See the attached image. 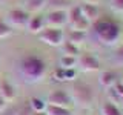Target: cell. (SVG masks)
Here are the masks:
<instances>
[{"label": "cell", "mask_w": 123, "mask_h": 115, "mask_svg": "<svg viewBox=\"0 0 123 115\" xmlns=\"http://www.w3.org/2000/svg\"><path fill=\"white\" fill-rule=\"evenodd\" d=\"M18 72L26 83H38L48 72V64L42 57L29 54L22 57V60L18 61Z\"/></svg>", "instance_id": "6da1fadb"}, {"label": "cell", "mask_w": 123, "mask_h": 115, "mask_svg": "<svg viewBox=\"0 0 123 115\" xmlns=\"http://www.w3.org/2000/svg\"><path fill=\"white\" fill-rule=\"evenodd\" d=\"M91 28L92 32H94V37L105 46L115 45L122 35L120 26L109 18H98L91 25Z\"/></svg>", "instance_id": "7a4b0ae2"}, {"label": "cell", "mask_w": 123, "mask_h": 115, "mask_svg": "<svg viewBox=\"0 0 123 115\" xmlns=\"http://www.w3.org/2000/svg\"><path fill=\"white\" fill-rule=\"evenodd\" d=\"M69 95L72 98V103L82 106V107H89L94 104L95 94L94 89L86 83H74V86L69 91Z\"/></svg>", "instance_id": "3957f363"}, {"label": "cell", "mask_w": 123, "mask_h": 115, "mask_svg": "<svg viewBox=\"0 0 123 115\" xmlns=\"http://www.w3.org/2000/svg\"><path fill=\"white\" fill-rule=\"evenodd\" d=\"M68 25L74 31H83L86 32L91 28V23L83 17L80 5H71L68 8Z\"/></svg>", "instance_id": "277c9868"}, {"label": "cell", "mask_w": 123, "mask_h": 115, "mask_svg": "<svg viewBox=\"0 0 123 115\" xmlns=\"http://www.w3.org/2000/svg\"><path fill=\"white\" fill-rule=\"evenodd\" d=\"M38 40L43 41L45 45L49 46H62V43L65 41V34L62 28H49V26H45L40 32L37 34Z\"/></svg>", "instance_id": "5b68a950"}, {"label": "cell", "mask_w": 123, "mask_h": 115, "mask_svg": "<svg viewBox=\"0 0 123 115\" xmlns=\"http://www.w3.org/2000/svg\"><path fill=\"white\" fill-rule=\"evenodd\" d=\"M46 104L59 106V107H69V109H71V106L74 104V103H72V98H71V95H69L68 91L55 89L46 97Z\"/></svg>", "instance_id": "8992f818"}, {"label": "cell", "mask_w": 123, "mask_h": 115, "mask_svg": "<svg viewBox=\"0 0 123 115\" xmlns=\"http://www.w3.org/2000/svg\"><path fill=\"white\" fill-rule=\"evenodd\" d=\"M28 20H29V12H26L25 9H20V8H15V9L8 11L5 22L11 28H26Z\"/></svg>", "instance_id": "52a82bcc"}, {"label": "cell", "mask_w": 123, "mask_h": 115, "mask_svg": "<svg viewBox=\"0 0 123 115\" xmlns=\"http://www.w3.org/2000/svg\"><path fill=\"white\" fill-rule=\"evenodd\" d=\"M45 25L49 28H63L68 25L66 9H51L45 15Z\"/></svg>", "instance_id": "ba28073f"}, {"label": "cell", "mask_w": 123, "mask_h": 115, "mask_svg": "<svg viewBox=\"0 0 123 115\" xmlns=\"http://www.w3.org/2000/svg\"><path fill=\"white\" fill-rule=\"evenodd\" d=\"M77 66L83 72H97L100 69V61L95 55H92L89 52H85L77 57Z\"/></svg>", "instance_id": "9c48e42d"}, {"label": "cell", "mask_w": 123, "mask_h": 115, "mask_svg": "<svg viewBox=\"0 0 123 115\" xmlns=\"http://www.w3.org/2000/svg\"><path fill=\"white\" fill-rule=\"evenodd\" d=\"M80 9H82L83 17L86 18L91 25L95 20L100 18V8H98V5H92V3H80Z\"/></svg>", "instance_id": "30bf717a"}, {"label": "cell", "mask_w": 123, "mask_h": 115, "mask_svg": "<svg viewBox=\"0 0 123 115\" xmlns=\"http://www.w3.org/2000/svg\"><path fill=\"white\" fill-rule=\"evenodd\" d=\"M45 15H42L40 12L37 14H32L29 15V20H28V25H26V29L32 34H38L42 29L45 28Z\"/></svg>", "instance_id": "8fae6325"}, {"label": "cell", "mask_w": 123, "mask_h": 115, "mask_svg": "<svg viewBox=\"0 0 123 115\" xmlns=\"http://www.w3.org/2000/svg\"><path fill=\"white\" fill-rule=\"evenodd\" d=\"M0 95H2L6 101H14L15 97H17L15 87L5 78H0Z\"/></svg>", "instance_id": "7c38bea8"}, {"label": "cell", "mask_w": 123, "mask_h": 115, "mask_svg": "<svg viewBox=\"0 0 123 115\" xmlns=\"http://www.w3.org/2000/svg\"><path fill=\"white\" fill-rule=\"evenodd\" d=\"M98 83L102 87H105V89H111V87H114V84L117 83V75H115V72L112 71H103L100 72L98 75Z\"/></svg>", "instance_id": "4fadbf2b"}, {"label": "cell", "mask_w": 123, "mask_h": 115, "mask_svg": "<svg viewBox=\"0 0 123 115\" xmlns=\"http://www.w3.org/2000/svg\"><path fill=\"white\" fill-rule=\"evenodd\" d=\"M66 40L71 41V43L75 45V46H80V45H83L85 41H86V32H83V31L69 29V32L66 35Z\"/></svg>", "instance_id": "5bb4252c"}, {"label": "cell", "mask_w": 123, "mask_h": 115, "mask_svg": "<svg viewBox=\"0 0 123 115\" xmlns=\"http://www.w3.org/2000/svg\"><path fill=\"white\" fill-rule=\"evenodd\" d=\"M25 5H26V9H25L26 12L37 14L46 8V0H26Z\"/></svg>", "instance_id": "9a60e30c"}, {"label": "cell", "mask_w": 123, "mask_h": 115, "mask_svg": "<svg viewBox=\"0 0 123 115\" xmlns=\"http://www.w3.org/2000/svg\"><path fill=\"white\" fill-rule=\"evenodd\" d=\"M100 114L102 115H122L118 106L115 103H111V101H105L100 106Z\"/></svg>", "instance_id": "2e32d148"}, {"label": "cell", "mask_w": 123, "mask_h": 115, "mask_svg": "<svg viewBox=\"0 0 123 115\" xmlns=\"http://www.w3.org/2000/svg\"><path fill=\"white\" fill-rule=\"evenodd\" d=\"M28 103H29V106H31V109H32L34 114H43L45 109H46V101L42 100V98H38V97H32Z\"/></svg>", "instance_id": "e0dca14e"}, {"label": "cell", "mask_w": 123, "mask_h": 115, "mask_svg": "<svg viewBox=\"0 0 123 115\" xmlns=\"http://www.w3.org/2000/svg\"><path fill=\"white\" fill-rule=\"evenodd\" d=\"M71 5H74L72 0H46V6L51 8V9H66L68 11V8Z\"/></svg>", "instance_id": "ac0fdd59"}, {"label": "cell", "mask_w": 123, "mask_h": 115, "mask_svg": "<svg viewBox=\"0 0 123 115\" xmlns=\"http://www.w3.org/2000/svg\"><path fill=\"white\" fill-rule=\"evenodd\" d=\"M45 115H72V110L69 107H59V106L46 104Z\"/></svg>", "instance_id": "d6986e66"}, {"label": "cell", "mask_w": 123, "mask_h": 115, "mask_svg": "<svg viewBox=\"0 0 123 115\" xmlns=\"http://www.w3.org/2000/svg\"><path fill=\"white\" fill-rule=\"evenodd\" d=\"M62 49H63L65 55H71V57H79V55H80L79 46L72 45L71 41H68V40H65L63 43H62Z\"/></svg>", "instance_id": "ffe728a7"}, {"label": "cell", "mask_w": 123, "mask_h": 115, "mask_svg": "<svg viewBox=\"0 0 123 115\" xmlns=\"http://www.w3.org/2000/svg\"><path fill=\"white\" fill-rule=\"evenodd\" d=\"M77 66V57H71V55H62L60 58V68L63 69H71Z\"/></svg>", "instance_id": "44dd1931"}, {"label": "cell", "mask_w": 123, "mask_h": 115, "mask_svg": "<svg viewBox=\"0 0 123 115\" xmlns=\"http://www.w3.org/2000/svg\"><path fill=\"white\" fill-rule=\"evenodd\" d=\"M11 34H12V28H11L5 20L0 18V38H6V37H9Z\"/></svg>", "instance_id": "7402d4cb"}, {"label": "cell", "mask_w": 123, "mask_h": 115, "mask_svg": "<svg viewBox=\"0 0 123 115\" xmlns=\"http://www.w3.org/2000/svg\"><path fill=\"white\" fill-rule=\"evenodd\" d=\"M109 6L114 12L123 14V0H109Z\"/></svg>", "instance_id": "603a6c76"}, {"label": "cell", "mask_w": 123, "mask_h": 115, "mask_svg": "<svg viewBox=\"0 0 123 115\" xmlns=\"http://www.w3.org/2000/svg\"><path fill=\"white\" fill-rule=\"evenodd\" d=\"M52 78L57 81H66V77H65V69L63 68H57L52 72Z\"/></svg>", "instance_id": "cb8c5ba5"}, {"label": "cell", "mask_w": 123, "mask_h": 115, "mask_svg": "<svg viewBox=\"0 0 123 115\" xmlns=\"http://www.w3.org/2000/svg\"><path fill=\"white\" fill-rule=\"evenodd\" d=\"M17 115H34L32 109H31V106H29V103H25L23 106H18Z\"/></svg>", "instance_id": "d4e9b609"}, {"label": "cell", "mask_w": 123, "mask_h": 115, "mask_svg": "<svg viewBox=\"0 0 123 115\" xmlns=\"http://www.w3.org/2000/svg\"><path fill=\"white\" fill-rule=\"evenodd\" d=\"M114 58H115V63L123 66V45H120L117 49H115V54H114Z\"/></svg>", "instance_id": "484cf974"}, {"label": "cell", "mask_w": 123, "mask_h": 115, "mask_svg": "<svg viewBox=\"0 0 123 115\" xmlns=\"http://www.w3.org/2000/svg\"><path fill=\"white\" fill-rule=\"evenodd\" d=\"M65 77H66V81H72V80H75V77H77V71H75V68L65 69Z\"/></svg>", "instance_id": "4316f807"}, {"label": "cell", "mask_w": 123, "mask_h": 115, "mask_svg": "<svg viewBox=\"0 0 123 115\" xmlns=\"http://www.w3.org/2000/svg\"><path fill=\"white\" fill-rule=\"evenodd\" d=\"M17 110H18V106H11V107H5V109L0 112V115H17Z\"/></svg>", "instance_id": "83f0119b"}, {"label": "cell", "mask_w": 123, "mask_h": 115, "mask_svg": "<svg viewBox=\"0 0 123 115\" xmlns=\"http://www.w3.org/2000/svg\"><path fill=\"white\" fill-rule=\"evenodd\" d=\"M6 106H8V101H6V100L2 97V95H0V112H2V110L5 109Z\"/></svg>", "instance_id": "f1b7e54d"}, {"label": "cell", "mask_w": 123, "mask_h": 115, "mask_svg": "<svg viewBox=\"0 0 123 115\" xmlns=\"http://www.w3.org/2000/svg\"><path fill=\"white\" fill-rule=\"evenodd\" d=\"M102 0H82V3H92V5H100Z\"/></svg>", "instance_id": "f546056e"}, {"label": "cell", "mask_w": 123, "mask_h": 115, "mask_svg": "<svg viewBox=\"0 0 123 115\" xmlns=\"http://www.w3.org/2000/svg\"><path fill=\"white\" fill-rule=\"evenodd\" d=\"M118 103H120V104L123 106V97H120V101H118Z\"/></svg>", "instance_id": "4dcf8cb0"}, {"label": "cell", "mask_w": 123, "mask_h": 115, "mask_svg": "<svg viewBox=\"0 0 123 115\" xmlns=\"http://www.w3.org/2000/svg\"><path fill=\"white\" fill-rule=\"evenodd\" d=\"M120 83H122V84H123V75H122V81H120Z\"/></svg>", "instance_id": "1f68e13d"}, {"label": "cell", "mask_w": 123, "mask_h": 115, "mask_svg": "<svg viewBox=\"0 0 123 115\" xmlns=\"http://www.w3.org/2000/svg\"><path fill=\"white\" fill-rule=\"evenodd\" d=\"M0 71H2V64H0Z\"/></svg>", "instance_id": "d6a6232c"}]
</instances>
